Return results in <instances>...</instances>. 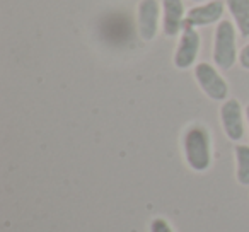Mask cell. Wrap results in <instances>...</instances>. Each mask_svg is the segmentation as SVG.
Masks as SVG:
<instances>
[{"instance_id": "1", "label": "cell", "mask_w": 249, "mask_h": 232, "mask_svg": "<svg viewBox=\"0 0 249 232\" xmlns=\"http://www.w3.org/2000/svg\"><path fill=\"white\" fill-rule=\"evenodd\" d=\"M183 149L188 166L196 173H203L212 164V139L207 126L195 123L183 137Z\"/></svg>"}, {"instance_id": "2", "label": "cell", "mask_w": 249, "mask_h": 232, "mask_svg": "<svg viewBox=\"0 0 249 232\" xmlns=\"http://www.w3.org/2000/svg\"><path fill=\"white\" fill-rule=\"evenodd\" d=\"M235 50V28L231 21L222 19L215 29L213 38V62L220 70H229L237 60Z\"/></svg>"}, {"instance_id": "3", "label": "cell", "mask_w": 249, "mask_h": 232, "mask_svg": "<svg viewBox=\"0 0 249 232\" xmlns=\"http://www.w3.org/2000/svg\"><path fill=\"white\" fill-rule=\"evenodd\" d=\"M195 79L200 89L213 101H224L229 96V86L213 65L201 62L195 67Z\"/></svg>"}, {"instance_id": "4", "label": "cell", "mask_w": 249, "mask_h": 232, "mask_svg": "<svg viewBox=\"0 0 249 232\" xmlns=\"http://www.w3.org/2000/svg\"><path fill=\"white\" fill-rule=\"evenodd\" d=\"M198 52H200V35L193 26L184 24L179 35V45L174 53V65L181 70L190 69L196 60Z\"/></svg>"}, {"instance_id": "5", "label": "cell", "mask_w": 249, "mask_h": 232, "mask_svg": "<svg viewBox=\"0 0 249 232\" xmlns=\"http://www.w3.org/2000/svg\"><path fill=\"white\" fill-rule=\"evenodd\" d=\"M160 5L157 0H142L137 9L139 35L143 41H152L159 31Z\"/></svg>"}, {"instance_id": "6", "label": "cell", "mask_w": 249, "mask_h": 232, "mask_svg": "<svg viewBox=\"0 0 249 232\" xmlns=\"http://www.w3.org/2000/svg\"><path fill=\"white\" fill-rule=\"evenodd\" d=\"M220 120L227 139L239 142L244 137V116L242 106L237 99H227L220 107Z\"/></svg>"}, {"instance_id": "7", "label": "cell", "mask_w": 249, "mask_h": 232, "mask_svg": "<svg viewBox=\"0 0 249 232\" xmlns=\"http://www.w3.org/2000/svg\"><path fill=\"white\" fill-rule=\"evenodd\" d=\"M224 9L225 5L222 0H212L208 4L198 5L186 12L184 24H190L193 28H203V26H210L213 22H220Z\"/></svg>"}, {"instance_id": "8", "label": "cell", "mask_w": 249, "mask_h": 232, "mask_svg": "<svg viewBox=\"0 0 249 232\" xmlns=\"http://www.w3.org/2000/svg\"><path fill=\"white\" fill-rule=\"evenodd\" d=\"M162 11L164 35L169 36V38L181 35V31L184 28V19H186L183 0H162Z\"/></svg>"}, {"instance_id": "9", "label": "cell", "mask_w": 249, "mask_h": 232, "mask_svg": "<svg viewBox=\"0 0 249 232\" xmlns=\"http://www.w3.org/2000/svg\"><path fill=\"white\" fill-rule=\"evenodd\" d=\"M242 38H249V0H225Z\"/></svg>"}, {"instance_id": "10", "label": "cell", "mask_w": 249, "mask_h": 232, "mask_svg": "<svg viewBox=\"0 0 249 232\" xmlns=\"http://www.w3.org/2000/svg\"><path fill=\"white\" fill-rule=\"evenodd\" d=\"M235 161H237V181L242 186H249V147L235 145Z\"/></svg>"}, {"instance_id": "11", "label": "cell", "mask_w": 249, "mask_h": 232, "mask_svg": "<svg viewBox=\"0 0 249 232\" xmlns=\"http://www.w3.org/2000/svg\"><path fill=\"white\" fill-rule=\"evenodd\" d=\"M150 232H174V231L171 229L169 222L157 217V218H154L152 224H150Z\"/></svg>"}, {"instance_id": "12", "label": "cell", "mask_w": 249, "mask_h": 232, "mask_svg": "<svg viewBox=\"0 0 249 232\" xmlns=\"http://www.w3.org/2000/svg\"><path fill=\"white\" fill-rule=\"evenodd\" d=\"M239 63H241L242 69L249 70V43L241 50V53H239Z\"/></svg>"}, {"instance_id": "13", "label": "cell", "mask_w": 249, "mask_h": 232, "mask_svg": "<svg viewBox=\"0 0 249 232\" xmlns=\"http://www.w3.org/2000/svg\"><path fill=\"white\" fill-rule=\"evenodd\" d=\"M246 116H248V123H249V104H248V107H246Z\"/></svg>"}, {"instance_id": "14", "label": "cell", "mask_w": 249, "mask_h": 232, "mask_svg": "<svg viewBox=\"0 0 249 232\" xmlns=\"http://www.w3.org/2000/svg\"><path fill=\"white\" fill-rule=\"evenodd\" d=\"M193 2H203V0H193Z\"/></svg>"}]
</instances>
